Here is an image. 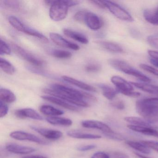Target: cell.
<instances>
[{
    "label": "cell",
    "mask_w": 158,
    "mask_h": 158,
    "mask_svg": "<svg viewBox=\"0 0 158 158\" xmlns=\"http://www.w3.org/2000/svg\"><path fill=\"white\" fill-rule=\"evenodd\" d=\"M137 112L150 124L158 123V98H149L140 100L136 103Z\"/></svg>",
    "instance_id": "obj_1"
},
{
    "label": "cell",
    "mask_w": 158,
    "mask_h": 158,
    "mask_svg": "<svg viewBox=\"0 0 158 158\" xmlns=\"http://www.w3.org/2000/svg\"><path fill=\"white\" fill-rule=\"evenodd\" d=\"M109 63L116 70L135 77L143 82H150L151 81V79L139 71L133 68L124 61L118 59H110L109 60Z\"/></svg>",
    "instance_id": "obj_2"
},
{
    "label": "cell",
    "mask_w": 158,
    "mask_h": 158,
    "mask_svg": "<svg viewBox=\"0 0 158 158\" xmlns=\"http://www.w3.org/2000/svg\"><path fill=\"white\" fill-rule=\"evenodd\" d=\"M51 89L54 91H57L71 98L83 100L84 99H87L93 101H96L97 100V98L91 94L63 85L54 84L51 86Z\"/></svg>",
    "instance_id": "obj_3"
},
{
    "label": "cell",
    "mask_w": 158,
    "mask_h": 158,
    "mask_svg": "<svg viewBox=\"0 0 158 158\" xmlns=\"http://www.w3.org/2000/svg\"><path fill=\"white\" fill-rule=\"evenodd\" d=\"M111 81L116 86V90L118 93L132 98H138L140 96V93L134 91V88L131 83H128L122 77L114 76L111 78Z\"/></svg>",
    "instance_id": "obj_4"
},
{
    "label": "cell",
    "mask_w": 158,
    "mask_h": 158,
    "mask_svg": "<svg viewBox=\"0 0 158 158\" xmlns=\"http://www.w3.org/2000/svg\"><path fill=\"white\" fill-rule=\"evenodd\" d=\"M65 0L53 1L49 10L51 19L55 22H60L65 19L68 11Z\"/></svg>",
    "instance_id": "obj_5"
},
{
    "label": "cell",
    "mask_w": 158,
    "mask_h": 158,
    "mask_svg": "<svg viewBox=\"0 0 158 158\" xmlns=\"http://www.w3.org/2000/svg\"><path fill=\"white\" fill-rule=\"evenodd\" d=\"M103 2L106 8L118 19L127 22H133L134 21L131 15L120 5L109 1H105Z\"/></svg>",
    "instance_id": "obj_6"
},
{
    "label": "cell",
    "mask_w": 158,
    "mask_h": 158,
    "mask_svg": "<svg viewBox=\"0 0 158 158\" xmlns=\"http://www.w3.org/2000/svg\"><path fill=\"white\" fill-rule=\"evenodd\" d=\"M13 48L18 55L33 65L37 67H41L44 65V61L39 58H37L35 55L27 51L20 46L16 44H13Z\"/></svg>",
    "instance_id": "obj_7"
},
{
    "label": "cell",
    "mask_w": 158,
    "mask_h": 158,
    "mask_svg": "<svg viewBox=\"0 0 158 158\" xmlns=\"http://www.w3.org/2000/svg\"><path fill=\"white\" fill-rule=\"evenodd\" d=\"M44 92L51 96L61 99L64 100V101L70 104H73V105L82 107H88L89 106L88 103L85 101L84 100L74 98L68 97V96L62 94L61 93L54 91L51 89H44Z\"/></svg>",
    "instance_id": "obj_8"
},
{
    "label": "cell",
    "mask_w": 158,
    "mask_h": 158,
    "mask_svg": "<svg viewBox=\"0 0 158 158\" xmlns=\"http://www.w3.org/2000/svg\"><path fill=\"white\" fill-rule=\"evenodd\" d=\"M11 137L16 140H27L31 142H35L40 145H47L48 142L40 139L39 137L22 131H16L12 132L10 135Z\"/></svg>",
    "instance_id": "obj_9"
},
{
    "label": "cell",
    "mask_w": 158,
    "mask_h": 158,
    "mask_svg": "<svg viewBox=\"0 0 158 158\" xmlns=\"http://www.w3.org/2000/svg\"><path fill=\"white\" fill-rule=\"evenodd\" d=\"M49 36L52 41L58 46L73 50L77 51L80 49V47L78 45L68 41L57 33H50Z\"/></svg>",
    "instance_id": "obj_10"
},
{
    "label": "cell",
    "mask_w": 158,
    "mask_h": 158,
    "mask_svg": "<svg viewBox=\"0 0 158 158\" xmlns=\"http://www.w3.org/2000/svg\"><path fill=\"white\" fill-rule=\"evenodd\" d=\"M30 127L44 137L51 140L60 139L63 136L62 133L59 130L41 128L35 126H30Z\"/></svg>",
    "instance_id": "obj_11"
},
{
    "label": "cell",
    "mask_w": 158,
    "mask_h": 158,
    "mask_svg": "<svg viewBox=\"0 0 158 158\" xmlns=\"http://www.w3.org/2000/svg\"><path fill=\"white\" fill-rule=\"evenodd\" d=\"M81 124L83 127L86 128L98 129L102 131L103 134L110 133L113 131V130L106 124L98 121L85 120L83 121L81 123Z\"/></svg>",
    "instance_id": "obj_12"
},
{
    "label": "cell",
    "mask_w": 158,
    "mask_h": 158,
    "mask_svg": "<svg viewBox=\"0 0 158 158\" xmlns=\"http://www.w3.org/2000/svg\"><path fill=\"white\" fill-rule=\"evenodd\" d=\"M84 23L92 30H98L101 27L102 23L99 17L95 14L87 11Z\"/></svg>",
    "instance_id": "obj_13"
},
{
    "label": "cell",
    "mask_w": 158,
    "mask_h": 158,
    "mask_svg": "<svg viewBox=\"0 0 158 158\" xmlns=\"http://www.w3.org/2000/svg\"><path fill=\"white\" fill-rule=\"evenodd\" d=\"M15 114L17 117L21 119L24 118H31L34 120L42 121L43 117L37 112L35 110L30 108L19 109L15 112Z\"/></svg>",
    "instance_id": "obj_14"
},
{
    "label": "cell",
    "mask_w": 158,
    "mask_h": 158,
    "mask_svg": "<svg viewBox=\"0 0 158 158\" xmlns=\"http://www.w3.org/2000/svg\"><path fill=\"white\" fill-rule=\"evenodd\" d=\"M41 98L45 100L54 103L56 105L60 106V107L67 109L69 110L73 111H79V109L76 106L70 104V103H68L61 99L59 98H56L53 96H41Z\"/></svg>",
    "instance_id": "obj_15"
},
{
    "label": "cell",
    "mask_w": 158,
    "mask_h": 158,
    "mask_svg": "<svg viewBox=\"0 0 158 158\" xmlns=\"http://www.w3.org/2000/svg\"><path fill=\"white\" fill-rule=\"evenodd\" d=\"M6 149L12 153L17 154H27L32 153L36 149L32 147L21 146L16 144L11 143L6 146Z\"/></svg>",
    "instance_id": "obj_16"
},
{
    "label": "cell",
    "mask_w": 158,
    "mask_h": 158,
    "mask_svg": "<svg viewBox=\"0 0 158 158\" xmlns=\"http://www.w3.org/2000/svg\"><path fill=\"white\" fill-rule=\"evenodd\" d=\"M62 78L64 81H66L67 83H69L71 85H74L78 87L81 89H83L84 90H87V91H90V92H95L97 91L96 88L88 84H86L82 81L73 78V77L66 76H64L62 77Z\"/></svg>",
    "instance_id": "obj_17"
},
{
    "label": "cell",
    "mask_w": 158,
    "mask_h": 158,
    "mask_svg": "<svg viewBox=\"0 0 158 158\" xmlns=\"http://www.w3.org/2000/svg\"><path fill=\"white\" fill-rule=\"evenodd\" d=\"M127 127L132 131L154 137L158 138V131L153 127H144L128 125Z\"/></svg>",
    "instance_id": "obj_18"
},
{
    "label": "cell",
    "mask_w": 158,
    "mask_h": 158,
    "mask_svg": "<svg viewBox=\"0 0 158 158\" xmlns=\"http://www.w3.org/2000/svg\"><path fill=\"white\" fill-rule=\"evenodd\" d=\"M67 135L70 137L79 139H99L101 138V136L95 134L83 133L76 130L68 131Z\"/></svg>",
    "instance_id": "obj_19"
},
{
    "label": "cell",
    "mask_w": 158,
    "mask_h": 158,
    "mask_svg": "<svg viewBox=\"0 0 158 158\" xmlns=\"http://www.w3.org/2000/svg\"><path fill=\"white\" fill-rule=\"evenodd\" d=\"M63 33L66 36L69 37L82 44H87L88 43L89 40L86 37L81 33L69 29H64Z\"/></svg>",
    "instance_id": "obj_20"
},
{
    "label": "cell",
    "mask_w": 158,
    "mask_h": 158,
    "mask_svg": "<svg viewBox=\"0 0 158 158\" xmlns=\"http://www.w3.org/2000/svg\"><path fill=\"white\" fill-rule=\"evenodd\" d=\"M131 85L141 90L158 97V86L144 83L131 82Z\"/></svg>",
    "instance_id": "obj_21"
},
{
    "label": "cell",
    "mask_w": 158,
    "mask_h": 158,
    "mask_svg": "<svg viewBox=\"0 0 158 158\" xmlns=\"http://www.w3.org/2000/svg\"><path fill=\"white\" fill-rule=\"evenodd\" d=\"M46 121L53 125H60L68 127L72 125L73 122L71 119L64 117L51 116L46 118Z\"/></svg>",
    "instance_id": "obj_22"
},
{
    "label": "cell",
    "mask_w": 158,
    "mask_h": 158,
    "mask_svg": "<svg viewBox=\"0 0 158 158\" xmlns=\"http://www.w3.org/2000/svg\"><path fill=\"white\" fill-rule=\"evenodd\" d=\"M1 101L5 103H13L16 101V96L11 90L5 88L0 89Z\"/></svg>",
    "instance_id": "obj_23"
},
{
    "label": "cell",
    "mask_w": 158,
    "mask_h": 158,
    "mask_svg": "<svg viewBox=\"0 0 158 158\" xmlns=\"http://www.w3.org/2000/svg\"><path fill=\"white\" fill-rule=\"evenodd\" d=\"M126 122L131 124L132 125L144 127H152L151 124L148 123L143 118L135 116H127L124 118Z\"/></svg>",
    "instance_id": "obj_24"
},
{
    "label": "cell",
    "mask_w": 158,
    "mask_h": 158,
    "mask_svg": "<svg viewBox=\"0 0 158 158\" xmlns=\"http://www.w3.org/2000/svg\"><path fill=\"white\" fill-rule=\"evenodd\" d=\"M126 144L134 149L138 151L139 152L144 154H149L151 153V149L144 145L141 142L127 140L126 141Z\"/></svg>",
    "instance_id": "obj_25"
},
{
    "label": "cell",
    "mask_w": 158,
    "mask_h": 158,
    "mask_svg": "<svg viewBox=\"0 0 158 158\" xmlns=\"http://www.w3.org/2000/svg\"><path fill=\"white\" fill-rule=\"evenodd\" d=\"M40 110L42 113L46 115L58 116L62 115L64 114L63 111L49 105H42L40 106Z\"/></svg>",
    "instance_id": "obj_26"
},
{
    "label": "cell",
    "mask_w": 158,
    "mask_h": 158,
    "mask_svg": "<svg viewBox=\"0 0 158 158\" xmlns=\"http://www.w3.org/2000/svg\"><path fill=\"white\" fill-rule=\"evenodd\" d=\"M98 86L102 90V94L104 97L110 100L113 99L118 93L116 89H114L108 85L101 84L98 85Z\"/></svg>",
    "instance_id": "obj_27"
},
{
    "label": "cell",
    "mask_w": 158,
    "mask_h": 158,
    "mask_svg": "<svg viewBox=\"0 0 158 158\" xmlns=\"http://www.w3.org/2000/svg\"><path fill=\"white\" fill-rule=\"evenodd\" d=\"M100 45L108 51L115 53H121L123 52V48L116 43L109 41H101L99 42Z\"/></svg>",
    "instance_id": "obj_28"
},
{
    "label": "cell",
    "mask_w": 158,
    "mask_h": 158,
    "mask_svg": "<svg viewBox=\"0 0 158 158\" xmlns=\"http://www.w3.org/2000/svg\"><path fill=\"white\" fill-rule=\"evenodd\" d=\"M145 20L150 23L158 26V14L156 10H146L143 13Z\"/></svg>",
    "instance_id": "obj_29"
},
{
    "label": "cell",
    "mask_w": 158,
    "mask_h": 158,
    "mask_svg": "<svg viewBox=\"0 0 158 158\" xmlns=\"http://www.w3.org/2000/svg\"><path fill=\"white\" fill-rule=\"evenodd\" d=\"M0 67L2 70L7 74L12 75L15 73L14 66L5 59H0Z\"/></svg>",
    "instance_id": "obj_30"
},
{
    "label": "cell",
    "mask_w": 158,
    "mask_h": 158,
    "mask_svg": "<svg viewBox=\"0 0 158 158\" xmlns=\"http://www.w3.org/2000/svg\"><path fill=\"white\" fill-rule=\"evenodd\" d=\"M8 21H9L10 23L15 29L21 32L22 28H23V27L24 25V24L22 21H20L17 17L14 16H9V18H8Z\"/></svg>",
    "instance_id": "obj_31"
},
{
    "label": "cell",
    "mask_w": 158,
    "mask_h": 158,
    "mask_svg": "<svg viewBox=\"0 0 158 158\" xmlns=\"http://www.w3.org/2000/svg\"><path fill=\"white\" fill-rule=\"evenodd\" d=\"M51 54L58 59H68L72 56V53L69 52L61 50H53L51 52Z\"/></svg>",
    "instance_id": "obj_32"
},
{
    "label": "cell",
    "mask_w": 158,
    "mask_h": 158,
    "mask_svg": "<svg viewBox=\"0 0 158 158\" xmlns=\"http://www.w3.org/2000/svg\"><path fill=\"white\" fill-rule=\"evenodd\" d=\"M147 41L152 48L158 49V34L151 35L148 36Z\"/></svg>",
    "instance_id": "obj_33"
},
{
    "label": "cell",
    "mask_w": 158,
    "mask_h": 158,
    "mask_svg": "<svg viewBox=\"0 0 158 158\" xmlns=\"http://www.w3.org/2000/svg\"><path fill=\"white\" fill-rule=\"evenodd\" d=\"M0 53L1 55L2 54H6V55H10L11 52L10 48L9 45L2 40L1 39L0 42Z\"/></svg>",
    "instance_id": "obj_34"
},
{
    "label": "cell",
    "mask_w": 158,
    "mask_h": 158,
    "mask_svg": "<svg viewBox=\"0 0 158 158\" xmlns=\"http://www.w3.org/2000/svg\"><path fill=\"white\" fill-rule=\"evenodd\" d=\"M103 134L107 137L114 140L122 141L125 139L124 137L122 135L114 131L110 133H104Z\"/></svg>",
    "instance_id": "obj_35"
},
{
    "label": "cell",
    "mask_w": 158,
    "mask_h": 158,
    "mask_svg": "<svg viewBox=\"0 0 158 158\" xmlns=\"http://www.w3.org/2000/svg\"><path fill=\"white\" fill-rule=\"evenodd\" d=\"M140 142L150 149L158 152V141L153 140H141Z\"/></svg>",
    "instance_id": "obj_36"
},
{
    "label": "cell",
    "mask_w": 158,
    "mask_h": 158,
    "mask_svg": "<svg viewBox=\"0 0 158 158\" xmlns=\"http://www.w3.org/2000/svg\"><path fill=\"white\" fill-rule=\"evenodd\" d=\"M101 69V67L98 64H90L85 67L86 71L89 73H97L100 71Z\"/></svg>",
    "instance_id": "obj_37"
},
{
    "label": "cell",
    "mask_w": 158,
    "mask_h": 158,
    "mask_svg": "<svg viewBox=\"0 0 158 158\" xmlns=\"http://www.w3.org/2000/svg\"><path fill=\"white\" fill-rule=\"evenodd\" d=\"M139 66L142 70H145V71L152 74L156 76H158V70L155 68L149 66V65H147V64H140Z\"/></svg>",
    "instance_id": "obj_38"
},
{
    "label": "cell",
    "mask_w": 158,
    "mask_h": 158,
    "mask_svg": "<svg viewBox=\"0 0 158 158\" xmlns=\"http://www.w3.org/2000/svg\"><path fill=\"white\" fill-rule=\"evenodd\" d=\"M86 12L87 11L83 10L78 11L75 14L74 16V19L77 22L84 23L85 16Z\"/></svg>",
    "instance_id": "obj_39"
},
{
    "label": "cell",
    "mask_w": 158,
    "mask_h": 158,
    "mask_svg": "<svg viewBox=\"0 0 158 158\" xmlns=\"http://www.w3.org/2000/svg\"><path fill=\"white\" fill-rule=\"evenodd\" d=\"M9 112V107L5 102L0 101V117H4L7 115Z\"/></svg>",
    "instance_id": "obj_40"
},
{
    "label": "cell",
    "mask_w": 158,
    "mask_h": 158,
    "mask_svg": "<svg viewBox=\"0 0 158 158\" xmlns=\"http://www.w3.org/2000/svg\"><path fill=\"white\" fill-rule=\"evenodd\" d=\"M112 106L119 110H123L125 108V104L122 100H118L111 103Z\"/></svg>",
    "instance_id": "obj_41"
},
{
    "label": "cell",
    "mask_w": 158,
    "mask_h": 158,
    "mask_svg": "<svg viewBox=\"0 0 158 158\" xmlns=\"http://www.w3.org/2000/svg\"><path fill=\"white\" fill-rule=\"evenodd\" d=\"M112 158H129V156L123 152H113L111 153Z\"/></svg>",
    "instance_id": "obj_42"
},
{
    "label": "cell",
    "mask_w": 158,
    "mask_h": 158,
    "mask_svg": "<svg viewBox=\"0 0 158 158\" xmlns=\"http://www.w3.org/2000/svg\"><path fill=\"white\" fill-rule=\"evenodd\" d=\"M4 5L10 8L16 9L19 7V3L17 1H3Z\"/></svg>",
    "instance_id": "obj_43"
},
{
    "label": "cell",
    "mask_w": 158,
    "mask_h": 158,
    "mask_svg": "<svg viewBox=\"0 0 158 158\" xmlns=\"http://www.w3.org/2000/svg\"><path fill=\"white\" fill-rule=\"evenodd\" d=\"M97 147V146L94 144L91 145H85V146H81L77 148V150L79 151L86 152L91 150L94 149Z\"/></svg>",
    "instance_id": "obj_44"
},
{
    "label": "cell",
    "mask_w": 158,
    "mask_h": 158,
    "mask_svg": "<svg viewBox=\"0 0 158 158\" xmlns=\"http://www.w3.org/2000/svg\"><path fill=\"white\" fill-rule=\"evenodd\" d=\"M91 158H110V156L105 152H98L94 153Z\"/></svg>",
    "instance_id": "obj_45"
},
{
    "label": "cell",
    "mask_w": 158,
    "mask_h": 158,
    "mask_svg": "<svg viewBox=\"0 0 158 158\" xmlns=\"http://www.w3.org/2000/svg\"><path fill=\"white\" fill-rule=\"evenodd\" d=\"M89 2H91V3H93V4L98 6V7L101 8V9H105V8H106L103 1H89Z\"/></svg>",
    "instance_id": "obj_46"
},
{
    "label": "cell",
    "mask_w": 158,
    "mask_h": 158,
    "mask_svg": "<svg viewBox=\"0 0 158 158\" xmlns=\"http://www.w3.org/2000/svg\"><path fill=\"white\" fill-rule=\"evenodd\" d=\"M148 53L152 58L158 60V52L153 50L148 51Z\"/></svg>",
    "instance_id": "obj_47"
},
{
    "label": "cell",
    "mask_w": 158,
    "mask_h": 158,
    "mask_svg": "<svg viewBox=\"0 0 158 158\" xmlns=\"http://www.w3.org/2000/svg\"><path fill=\"white\" fill-rule=\"evenodd\" d=\"M21 158H47V157L40 155H32L25 156Z\"/></svg>",
    "instance_id": "obj_48"
},
{
    "label": "cell",
    "mask_w": 158,
    "mask_h": 158,
    "mask_svg": "<svg viewBox=\"0 0 158 158\" xmlns=\"http://www.w3.org/2000/svg\"><path fill=\"white\" fill-rule=\"evenodd\" d=\"M150 61L153 65L158 68V60L151 58L150 59Z\"/></svg>",
    "instance_id": "obj_49"
},
{
    "label": "cell",
    "mask_w": 158,
    "mask_h": 158,
    "mask_svg": "<svg viewBox=\"0 0 158 158\" xmlns=\"http://www.w3.org/2000/svg\"><path fill=\"white\" fill-rule=\"evenodd\" d=\"M135 153L137 156H138L139 158H148V157H146V156H144V155H142V154H139V153H138V152H135Z\"/></svg>",
    "instance_id": "obj_50"
},
{
    "label": "cell",
    "mask_w": 158,
    "mask_h": 158,
    "mask_svg": "<svg viewBox=\"0 0 158 158\" xmlns=\"http://www.w3.org/2000/svg\"><path fill=\"white\" fill-rule=\"evenodd\" d=\"M156 11H157V12L158 13V7L157 8V9L156 10Z\"/></svg>",
    "instance_id": "obj_51"
}]
</instances>
